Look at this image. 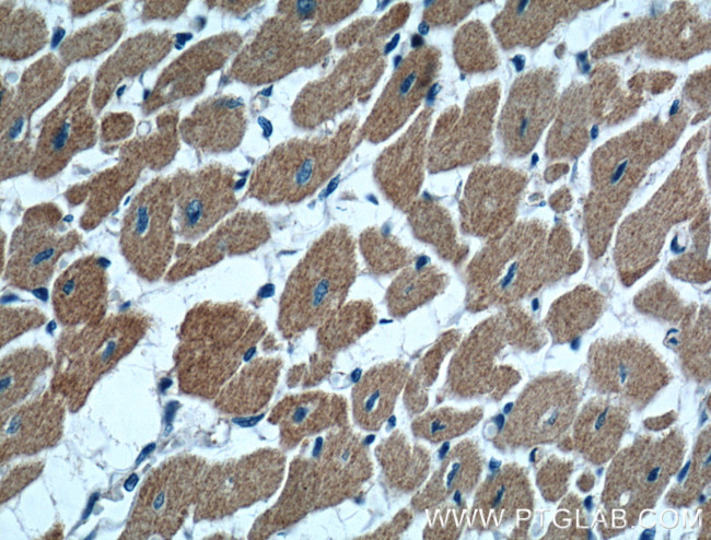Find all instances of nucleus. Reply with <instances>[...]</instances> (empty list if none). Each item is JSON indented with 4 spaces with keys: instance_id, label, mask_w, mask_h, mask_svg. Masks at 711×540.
Listing matches in <instances>:
<instances>
[{
    "instance_id": "12",
    "label": "nucleus",
    "mask_w": 711,
    "mask_h": 540,
    "mask_svg": "<svg viewBox=\"0 0 711 540\" xmlns=\"http://www.w3.org/2000/svg\"><path fill=\"white\" fill-rule=\"evenodd\" d=\"M270 235L266 218L243 212L226 222L198 246L177 254L165 279L177 282L212 267L229 256L247 254L263 245Z\"/></svg>"
},
{
    "instance_id": "30",
    "label": "nucleus",
    "mask_w": 711,
    "mask_h": 540,
    "mask_svg": "<svg viewBox=\"0 0 711 540\" xmlns=\"http://www.w3.org/2000/svg\"><path fill=\"white\" fill-rule=\"evenodd\" d=\"M578 61L581 63L582 71L587 72L590 69V64L586 62V52L579 54Z\"/></svg>"
},
{
    "instance_id": "31",
    "label": "nucleus",
    "mask_w": 711,
    "mask_h": 540,
    "mask_svg": "<svg viewBox=\"0 0 711 540\" xmlns=\"http://www.w3.org/2000/svg\"><path fill=\"white\" fill-rule=\"evenodd\" d=\"M513 62L517 71H521L524 67V58L522 56H516L513 58Z\"/></svg>"
},
{
    "instance_id": "26",
    "label": "nucleus",
    "mask_w": 711,
    "mask_h": 540,
    "mask_svg": "<svg viewBox=\"0 0 711 540\" xmlns=\"http://www.w3.org/2000/svg\"><path fill=\"white\" fill-rule=\"evenodd\" d=\"M68 138V125L65 124L58 134L53 139L51 142V153L60 154L66 146Z\"/></svg>"
},
{
    "instance_id": "19",
    "label": "nucleus",
    "mask_w": 711,
    "mask_h": 540,
    "mask_svg": "<svg viewBox=\"0 0 711 540\" xmlns=\"http://www.w3.org/2000/svg\"><path fill=\"white\" fill-rule=\"evenodd\" d=\"M385 478L400 490H412L423 478L426 455L407 443L404 435L392 434L376 447Z\"/></svg>"
},
{
    "instance_id": "25",
    "label": "nucleus",
    "mask_w": 711,
    "mask_h": 540,
    "mask_svg": "<svg viewBox=\"0 0 711 540\" xmlns=\"http://www.w3.org/2000/svg\"><path fill=\"white\" fill-rule=\"evenodd\" d=\"M42 472L39 462L18 466L1 481V501L11 498Z\"/></svg>"
},
{
    "instance_id": "27",
    "label": "nucleus",
    "mask_w": 711,
    "mask_h": 540,
    "mask_svg": "<svg viewBox=\"0 0 711 540\" xmlns=\"http://www.w3.org/2000/svg\"><path fill=\"white\" fill-rule=\"evenodd\" d=\"M22 126H23V119L16 120L14 122V126L12 127V129L9 132V138L10 139H15L20 134Z\"/></svg>"
},
{
    "instance_id": "13",
    "label": "nucleus",
    "mask_w": 711,
    "mask_h": 540,
    "mask_svg": "<svg viewBox=\"0 0 711 540\" xmlns=\"http://www.w3.org/2000/svg\"><path fill=\"white\" fill-rule=\"evenodd\" d=\"M346 400L325 391L285 396L271 410L268 422L278 426L282 449L291 450L326 429L346 423Z\"/></svg>"
},
{
    "instance_id": "23",
    "label": "nucleus",
    "mask_w": 711,
    "mask_h": 540,
    "mask_svg": "<svg viewBox=\"0 0 711 540\" xmlns=\"http://www.w3.org/2000/svg\"><path fill=\"white\" fill-rule=\"evenodd\" d=\"M46 320L45 314L32 306H2L1 307V347L14 338L38 328Z\"/></svg>"
},
{
    "instance_id": "15",
    "label": "nucleus",
    "mask_w": 711,
    "mask_h": 540,
    "mask_svg": "<svg viewBox=\"0 0 711 540\" xmlns=\"http://www.w3.org/2000/svg\"><path fill=\"white\" fill-rule=\"evenodd\" d=\"M283 367L280 356H258L242 366L214 398L222 412L252 415L271 400Z\"/></svg>"
},
{
    "instance_id": "35",
    "label": "nucleus",
    "mask_w": 711,
    "mask_h": 540,
    "mask_svg": "<svg viewBox=\"0 0 711 540\" xmlns=\"http://www.w3.org/2000/svg\"><path fill=\"white\" fill-rule=\"evenodd\" d=\"M428 31H429V26H428L427 24L423 23V24H420V25H419V32H420L421 34H427Z\"/></svg>"
},
{
    "instance_id": "22",
    "label": "nucleus",
    "mask_w": 711,
    "mask_h": 540,
    "mask_svg": "<svg viewBox=\"0 0 711 540\" xmlns=\"http://www.w3.org/2000/svg\"><path fill=\"white\" fill-rule=\"evenodd\" d=\"M362 251L368 268L374 274H388L406 263V254L395 244L369 233L363 237Z\"/></svg>"
},
{
    "instance_id": "5",
    "label": "nucleus",
    "mask_w": 711,
    "mask_h": 540,
    "mask_svg": "<svg viewBox=\"0 0 711 540\" xmlns=\"http://www.w3.org/2000/svg\"><path fill=\"white\" fill-rule=\"evenodd\" d=\"M284 471V454L270 447L208 466L195 505V520L221 519L268 500L280 488Z\"/></svg>"
},
{
    "instance_id": "6",
    "label": "nucleus",
    "mask_w": 711,
    "mask_h": 540,
    "mask_svg": "<svg viewBox=\"0 0 711 540\" xmlns=\"http://www.w3.org/2000/svg\"><path fill=\"white\" fill-rule=\"evenodd\" d=\"M341 159L339 150L326 144L295 142L278 146L257 166L249 193L268 204L298 202L313 193Z\"/></svg>"
},
{
    "instance_id": "21",
    "label": "nucleus",
    "mask_w": 711,
    "mask_h": 540,
    "mask_svg": "<svg viewBox=\"0 0 711 540\" xmlns=\"http://www.w3.org/2000/svg\"><path fill=\"white\" fill-rule=\"evenodd\" d=\"M474 419L475 416L471 413L441 409L420 416L412 424V431L417 435L435 443L463 433Z\"/></svg>"
},
{
    "instance_id": "36",
    "label": "nucleus",
    "mask_w": 711,
    "mask_h": 540,
    "mask_svg": "<svg viewBox=\"0 0 711 540\" xmlns=\"http://www.w3.org/2000/svg\"><path fill=\"white\" fill-rule=\"evenodd\" d=\"M422 44V39L419 36H413L412 37V46H419Z\"/></svg>"
},
{
    "instance_id": "37",
    "label": "nucleus",
    "mask_w": 711,
    "mask_h": 540,
    "mask_svg": "<svg viewBox=\"0 0 711 540\" xmlns=\"http://www.w3.org/2000/svg\"><path fill=\"white\" fill-rule=\"evenodd\" d=\"M597 134H598V128H597V126H594V127L592 128V130H591V137H592V139H596Z\"/></svg>"
},
{
    "instance_id": "29",
    "label": "nucleus",
    "mask_w": 711,
    "mask_h": 540,
    "mask_svg": "<svg viewBox=\"0 0 711 540\" xmlns=\"http://www.w3.org/2000/svg\"><path fill=\"white\" fill-rule=\"evenodd\" d=\"M63 35H65V30L61 28V27H59V28L56 31V33L54 34V37H53V40H51V46H53V47H56V46L60 43V40H61V38L63 37Z\"/></svg>"
},
{
    "instance_id": "10",
    "label": "nucleus",
    "mask_w": 711,
    "mask_h": 540,
    "mask_svg": "<svg viewBox=\"0 0 711 540\" xmlns=\"http://www.w3.org/2000/svg\"><path fill=\"white\" fill-rule=\"evenodd\" d=\"M107 260L88 256L60 273L53 289L57 319L69 328L98 322L107 308Z\"/></svg>"
},
{
    "instance_id": "20",
    "label": "nucleus",
    "mask_w": 711,
    "mask_h": 540,
    "mask_svg": "<svg viewBox=\"0 0 711 540\" xmlns=\"http://www.w3.org/2000/svg\"><path fill=\"white\" fill-rule=\"evenodd\" d=\"M443 277L433 269L403 270L389 285L386 303L391 315L404 316L432 298L442 287Z\"/></svg>"
},
{
    "instance_id": "1",
    "label": "nucleus",
    "mask_w": 711,
    "mask_h": 540,
    "mask_svg": "<svg viewBox=\"0 0 711 540\" xmlns=\"http://www.w3.org/2000/svg\"><path fill=\"white\" fill-rule=\"evenodd\" d=\"M267 326L237 302H202L185 316L174 353L178 388L186 395L214 399L265 340Z\"/></svg>"
},
{
    "instance_id": "4",
    "label": "nucleus",
    "mask_w": 711,
    "mask_h": 540,
    "mask_svg": "<svg viewBox=\"0 0 711 540\" xmlns=\"http://www.w3.org/2000/svg\"><path fill=\"white\" fill-rule=\"evenodd\" d=\"M207 462L182 454L163 461L144 480L121 538H171L196 505Z\"/></svg>"
},
{
    "instance_id": "18",
    "label": "nucleus",
    "mask_w": 711,
    "mask_h": 540,
    "mask_svg": "<svg viewBox=\"0 0 711 540\" xmlns=\"http://www.w3.org/2000/svg\"><path fill=\"white\" fill-rule=\"evenodd\" d=\"M375 319L374 307L368 301L343 304L318 327L317 343L322 354L348 348L374 326Z\"/></svg>"
},
{
    "instance_id": "14",
    "label": "nucleus",
    "mask_w": 711,
    "mask_h": 540,
    "mask_svg": "<svg viewBox=\"0 0 711 540\" xmlns=\"http://www.w3.org/2000/svg\"><path fill=\"white\" fill-rule=\"evenodd\" d=\"M66 237L27 231L12 245L3 270L9 284L22 290L43 289L51 279L60 256L72 247Z\"/></svg>"
},
{
    "instance_id": "7",
    "label": "nucleus",
    "mask_w": 711,
    "mask_h": 540,
    "mask_svg": "<svg viewBox=\"0 0 711 540\" xmlns=\"http://www.w3.org/2000/svg\"><path fill=\"white\" fill-rule=\"evenodd\" d=\"M173 198L167 181L153 183L136 199L125 220L123 254L132 271L150 282L165 277L170 269L174 250Z\"/></svg>"
},
{
    "instance_id": "9",
    "label": "nucleus",
    "mask_w": 711,
    "mask_h": 540,
    "mask_svg": "<svg viewBox=\"0 0 711 540\" xmlns=\"http://www.w3.org/2000/svg\"><path fill=\"white\" fill-rule=\"evenodd\" d=\"M236 183L232 173L220 166L196 173H182L174 181L178 231L195 239L211 228L235 206Z\"/></svg>"
},
{
    "instance_id": "8",
    "label": "nucleus",
    "mask_w": 711,
    "mask_h": 540,
    "mask_svg": "<svg viewBox=\"0 0 711 540\" xmlns=\"http://www.w3.org/2000/svg\"><path fill=\"white\" fill-rule=\"evenodd\" d=\"M318 508L334 506L352 497L372 474L364 443L347 426H338L311 457Z\"/></svg>"
},
{
    "instance_id": "11",
    "label": "nucleus",
    "mask_w": 711,
    "mask_h": 540,
    "mask_svg": "<svg viewBox=\"0 0 711 540\" xmlns=\"http://www.w3.org/2000/svg\"><path fill=\"white\" fill-rule=\"evenodd\" d=\"M66 402L51 389L1 415V461L34 455L61 437Z\"/></svg>"
},
{
    "instance_id": "17",
    "label": "nucleus",
    "mask_w": 711,
    "mask_h": 540,
    "mask_svg": "<svg viewBox=\"0 0 711 540\" xmlns=\"http://www.w3.org/2000/svg\"><path fill=\"white\" fill-rule=\"evenodd\" d=\"M53 363L50 353L42 347L21 348L3 356L0 365L1 412L22 402Z\"/></svg>"
},
{
    "instance_id": "3",
    "label": "nucleus",
    "mask_w": 711,
    "mask_h": 540,
    "mask_svg": "<svg viewBox=\"0 0 711 540\" xmlns=\"http://www.w3.org/2000/svg\"><path fill=\"white\" fill-rule=\"evenodd\" d=\"M150 325L142 313L126 310L95 324L69 328L57 345L51 390L72 410L92 387L129 354Z\"/></svg>"
},
{
    "instance_id": "39",
    "label": "nucleus",
    "mask_w": 711,
    "mask_h": 540,
    "mask_svg": "<svg viewBox=\"0 0 711 540\" xmlns=\"http://www.w3.org/2000/svg\"><path fill=\"white\" fill-rule=\"evenodd\" d=\"M124 90H125V86H121L120 90L117 91V94H118V95H121L123 92H124Z\"/></svg>"
},
{
    "instance_id": "28",
    "label": "nucleus",
    "mask_w": 711,
    "mask_h": 540,
    "mask_svg": "<svg viewBox=\"0 0 711 540\" xmlns=\"http://www.w3.org/2000/svg\"><path fill=\"white\" fill-rule=\"evenodd\" d=\"M627 164H628V162L625 161L622 164H620V165L617 167L616 172L613 174V177H611V181H613V183H616V181H618V180L620 179V177L622 176V173H623L625 168L627 167Z\"/></svg>"
},
{
    "instance_id": "32",
    "label": "nucleus",
    "mask_w": 711,
    "mask_h": 540,
    "mask_svg": "<svg viewBox=\"0 0 711 540\" xmlns=\"http://www.w3.org/2000/svg\"><path fill=\"white\" fill-rule=\"evenodd\" d=\"M398 38H399V35L397 34V35L392 39V42L386 46V52H389L392 49L395 48V46L397 45Z\"/></svg>"
},
{
    "instance_id": "2",
    "label": "nucleus",
    "mask_w": 711,
    "mask_h": 540,
    "mask_svg": "<svg viewBox=\"0 0 711 540\" xmlns=\"http://www.w3.org/2000/svg\"><path fill=\"white\" fill-rule=\"evenodd\" d=\"M357 275L351 236L335 228L317 240L289 274L277 326L287 340L323 325L347 297Z\"/></svg>"
},
{
    "instance_id": "33",
    "label": "nucleus",
    "mask_w": 711,
    "mask_h": 540,
    "mask_svg": "<svg viewBox=\"0 0 711 540\" xmlns=\"http://www.w3.org/2000/svg\"><path fill=\"white\" fill-rule=\"evenodd\" d=\"M678 107H679V101H675L671 107L669 114L674 115L677 111Z\"/></svg>"
},
{
    "instance_id": "24",
    "label": "nucleus",
    "mask_w": 711,
    "mask_h": 540,
    "mask_svg": "<svg viewBox=\"0 0 711 540\" xmlns=\"http://www.w3.org/2000/svg\"><path fill=\"white\" fill-rule=\"evenodd\" d=\"M329 366V361L323 359V354L318 356L316 355L308 364L294 365L289 371L287 377L288 386L295 387L314 385V383L325 376Z\"/></svg>"
},
{
    "instance_id": "34",
    "label": "nucleus",
    "mask_w": 711,
    "mask_h": 540,
    "mask_svg": "<svg viewBox=\"0 0 711 540\" xmlns=\"http://www.w3.org/2000/svg\"><path fill=\"white\" fill-rule=\"evenodd\" d=\"M179 43H185L187 39L191 38V35L180 34L177 36Z\"/></svg>"
},
{
    "instance_id": "38",
    "label": "nucleus",
    "mask_w": 711,
    "mask_h": 540,
    "mask_svg": "<svg viewBox=\"0 0 711 540\" xmlns=\"http://www.w3.org/2000/svg\"><path fill=\"white\" fill-rule=\"evenodd\" d=\"M591 501H592V497H591V496H588V497L584 501V505H585L587 508L591 507Z\"/></svg>"
},
{
    "instance_id": "16",
    "label": "nucleus",
    "mask_w": 711,
    "mask_h": 540,
    "mask_svg": "<svg viewBox=\"0 0 711 540\" xmlns=\"http://www.w3.org/2000/svg\"><path fill=\"white\" fill-rule=\"evenodd\" d=\"M408 375V367L392 361L369 369L352 390L356 422L364 430H378L393 412Z\"/></svg>"
}]
</instances>
